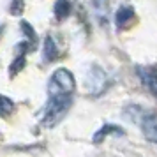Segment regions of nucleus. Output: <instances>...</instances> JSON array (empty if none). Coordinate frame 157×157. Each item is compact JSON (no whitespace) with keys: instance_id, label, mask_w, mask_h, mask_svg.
<instances>
[{"instance_id":"obj_1","label":"nucleus","mask_w":157,"mask_h":157,"mask_svg":"<svg viewBox=\"0 0 157 157\" xmlns=\"http://www.w3.org/2000/svg\"><path fill=\"white\" fill-rule=\"evenodd\" d=\"M76 92V79L69 69L60 67L48 81V97H69Z\"/></svg>"},{"instance_id":"obj_2","label":"nucleus","mask_w":157,"mask_h":157,"mask_svg":"<svg viewBox=\"0 0 157 157\" xmlns=\"http://www.w3.org/2000/svg\"><path fill=\"white\" fill-rule=\"evenodd\" d=\"M72 106V95L69 97H48V102L44 106L41 124L46 127H53L64 118L67 111Z\"/></svg>"},{"instance_id":"obj_3","label":"nucleus","mask_w":157,"mask_h":157,"mask_svg":"<svg viewBox=\"0 0 157 157\" xmlns=\"http://www.w3.org/2000/svg\"><path fill=\"white\" fill-rule=\"evenodd\" d=\"M109 83H111V79L108 78L106 71H104L101 65L92 64L88 67L86 76H85V86L90 94H94V95L102 94L108 86H109Z\"/></svg>"},{"instance_id":"obj_4","label":"nucleus","mask_w":157,"mask_h":157,"mask_svg":"<svg viewBox=\"0 0 157 157\" xmlns=\"http://www.w3.org/2000/svg\"><path fill=\"white\" fill-rule=\"evenodd\" d=\"M136 74L141 85L148 90L152 97L157 99V64L150 65H136Z\"/></svg>"},{"instance_id":"obj_5","label":"nucleus","mask_w":157,"mask_h":157,"mask_svg":"<svg viewBox=\"0 0 157 157\" xmlns=\"http://www.w3.org/2000/svg\"><path fill=\"white\" fill-rule=\"evenodd\" d=\"M140 127L147 141L157 143V111H145Z\"/></svg>"},{"instance_id":"obj_6","label":"nucleus","mask_w":157,"mask_h":157,"mask_svg":"<svg viewBox=\"0 0 157 157\" xmlns=\"http://www.w3.org/2000/svg\"><path fill=\"white\" fill-rule=\"evenodd\" d=\"M136 23V13L134 9L131 7L129 4H124L120 7L117 9L115 13V25L118 30H125V29H131V25Z\"/></svg>"},{"instance_id":"obj_7","label":"nucleus","mask_w":157,"mask_h":157,"mask_svg":"<svg viewBox=\"0 0 157 157\" xmlns=\"http://www.w3.org/2000/svg\"><path fill=\"white\" fill-rule=\"evenodd\" d=\"M57 57H58V46H57V43L53 41V37H51V36H46L44 44H43V62H44V64H50V62H53Z\"/></svg>"},{"instance_id":"obj_8","label":"nucleus","mask_w":157,"mask_h":157,"mask_svg":"<svg viewBox=\"0 0 157 157\" xmlns=\"http://www.w3.org/2000/svg\"><path fill=\"white\" fill-rule=\"evenodd\" d=\"M71 9H72L71 0H57L53 11H55V16H57L58 21H64L65 18L71 14Z\"/></svg>"},{"instance_id":"obj_9","label":"nucleus","mask_w":157,"mask_h":157,"mask_svg":"<svg viewBox=\"0 0 157 157\" xmlns=\"http://www.w3.org/2000/svg\"><path fill=\"white\" fill-rule=\"evenodd\" d=\"M94 11L102 23L108 21V16H109V0H92Z\"/></svg>"},{"instance_id":"obj_10","label":"nucleus","mask_w":157,"mask_h":157,"mask_svg":"<svg viewBox=\"0 0 157 157\" xmlns=\"http://www.w3.org/2000/svg\"><path fill=\"white\" fill-rule=\"evenodd\" d=\"M20 27H21V32L25 34V43L30 46V51L36 50L37 48V36H36V32H34V29H32V25L29 21H21Z\"/></svg>"},{"instance_id":"obj_11","label":"nucleus","mask_w":157,"mask_h":157,"mask_svg":"<svg viewBox=\"0 0 157 157\" xmlns=\"http://www.w3.org/2000/svg\"><path fill=\"white\" fill-rule=\"evenodd\" d=\"M111 132H118V134H124V129L118 127V125H111V124H106L102 129L97 131V134L94 136V143H101L108 134H111Z\"/></svg>"},{"instance_id":"obj_12","label":"nucleus","mask_w":157,"mask_h":157,"mask_svg":"<svg viewBox=\"0 0 157 157\" xmlns=\"http://www.w3.org/2000/svg\"><path fill=\"white\" fill-rule=\"evenodd\" d=\"M13 109H14V102L9 99L7 95H4V97H2V111H0L2 117H4V118H7Z\"/></svg>"},{"instance_id":"obj_13","label":"nucleus","mask_w":157,"mask_h":157,"mask_svg":"<svg viewBox=\"0 0 157 157\" xmlns=\"http://www.w3.org/2000/svg\"><path fill=\"white\" fill-rule=\"evenodd\" d=\"M23 9H25V0H13L11 2V14L14 16H20L23 13Z\"/></svg>"}]
</instances>
